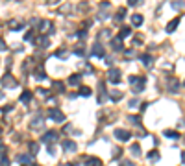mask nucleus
<instances>
[{
    "label": "nucleus",
    "instance_id": "23",
    "mask_svg": "<svg viewBox=\"0 0 185 166\" xmlns=\"http://www.w3.org/2000/svg\"><path fill=\"white\" fill-rule=\"evenodd\" d=\"M52 87L56 89V92H63V81H52Z\"/></svg>",
    "mask_w": 185,
    "mask_h": 166
},
{
    "label": "nucleus",
    "instance_id": "34",
    "mask_svg": "<svg viewBox=\"0 0 185 166\" xmlns=\"http://www.w3.org/2000/svg\"><path fill=\"white\" fill-rule=\"evenodd\" d=\"M170 6H172V7H174V9H182V7H183L185 4H183V2H172V4H170Z\"/></svg>",
    "mask_w": 185,
    "mask_h": 166
},
{
    "label": "nucleus",
    "instance_id": "38",
    "mask_svg": "<svg viewBox=\"0 0 185 166\" xmlns=\"http://www.w3.org/2000/svg\"><path fill=\"white\" fill-rule=\"evenodd\" d=\"M37 92H39V94H43V96H46V94H48V91H46V89H37Z\"/></svg>",
    "mask_w": 185,
    "mask_h": 166
},
{
    "label": "nucleus",
    "instance_id": "39",
    "mask_svg": "<svg viewBox=\"0 0 185 166\" xmlns=\"http://www.w3.org/2000/svg\"><path fill=\"white\" fill-rule=\"evenodd\" d=\"M120 166H133V163H132V161H122Z\"/></svg>",
    "mask_w": 185,
    "mask_h": 166
},
{
    "label": "nucleus",
    "instance_id": "20",
    "mask_svg": "<svg viewBox=\"0 0 185 166\" xmlns=\"http://www.w3.org/2000/svg\"><path fill=\"white\" fill-rule=\"evenodd\" d=\"M163 135H165L167 139H174V140H176V139H180V133H178V131H174V129H167Z\"/></svg>",
    "mask_w": 185,
    "mask_h": 166
},
{
    "label": "nucleus",
    "instance_id": "24",
    "mask_svg": "<svg viewBox=\"0 0 185 166\" xmlns=\"http://www.w3.org/2000/svg\"><path fill=\"white\" fill-rule=\"evenodd\" d=\"M78 94H80V96H91V89H89V87H80Z\"/></svg>",
    "mask_w": 185,
    "mask_h": 166
},
{
    "label": "nucleus",
    "instance_id": "36",
    "mask_svg": "<svg viewBox=\"0 0 185 166\" xmlns=\"http://www.w3.org/2000/svg\"><path fill=\"white\" fill-rule=\"evenodd\" d=\"M0 50L4 52V50H7V46H6V43H4V39H0Z\"/></svg>",
    "mask_w": 185,
    "mask_h": 166
},
{
    "label": "nucleus",
    "instance_id": "27",
    "mask_svg": "<svg viewBox=\"0 0 185 166\" xmlns=\"http://www.w3.org/2000/svg\"><path fill=\"white\" fill-rule=\"evenodd\" d=\"M124 15H126V7H119V11H117V20H122L124 18Z\"/></svg>",
    "mask_w": 185,
    "mask_h": 166
},
{
    "label": "nucleus",
    "instance_id": "5",
    "mask_svg": "<svg viewBox=\"0 0 185 166\" xmlns=\"http://www.w3.org/2000/svg\"><path fill=\"white\" fill-rule=\"evenodd\" d=\"M35 46H41V48H46L48 44H50V39H48V35H39L35 41Z\"/></svg>",
    "mask_w": 185,
    "mask_h": 166
},
{
    "label": "nucleus",
    "instance_id": "8",
    "mask_svg": "<svg viewBox=\"0 0 185 166\" xmlns=\"http://www.w3.org/2000/svg\"><path fill=\"white\" fill-rule=\"evenodd\" d=\"M7 28L13 30V31H19V30L24 28V22H22V20H9V22H7Z\"/></svg>",
    "mask_w": 185,
    "mask_h": 166
},
{
    "label": "nucleus",
    "instance_id": "11",
    "mask_svg": "<svg viewBox=\"0 0 185 166\" xmlns=\"http://www.w3.org/2000/svg\"><path fill=\"white\" fill-rule=\"evenodd\" d=\"M63 150H65V152H76L78 146H76L74 140H65V142H63Z\"/></svg>",
    "mask_w": 185,
    "mask_h": 166
},
{
    "label": "nucleus",
    "instance_id": "45",
    "mask_svg": "<svg viewBox=\"0 0 185 166\" xmlns=\"http://www.w3.org/2000/svg\"><path fill=\"white\" fill-rule=\"evenodd\" d=\"M33 166H37V164H33Z\"/></svg>",
    "mask_w": 185,
    "mask_h": 166
},
{
    "label": "nucleus",
    "instance_id": "44",
    "mask_svg": "<svg viewBox=\"0 0 185 166\" xmlns=\"http://www.w3.org/2000/svg\"><path fill=\"white\" fill-rule=\"evenodd\" d=\"M0 133H2V128H0Z\"/></svg>",
    "mask_w": 185,
    "mask_h": 166
},
{
    "label": "nucleus",
    "instance_id": "4",
    "mask_svg": "<svg viewBox=\"0 0 185 166\" xmlns=\"http://www.w3.org/2000/svg\"><path fill=\"white\" fill-rule=\"evenodd\" d=\"M115 137L119 139V140H122V142H126V140H130V137H132V133L130 131H126V129H115Z\"/></svg>",
    "mask_w": 185,
    "mask_h": 166
},
{
    "label": "nucleus",
    "instance_id": "35",
    "mask_svg": "<svg viewBox=\"0 0 185 166\" xmlns=\"http://www.w3.org/2000/svg\"><path fill=\"white\" fill-rule=\"evenodd\" d=\"M0 166H9V159H7V157H2V159H0Z\"/></svg>",
    "mask_w": 185,
    "mask_h": 166
},
{
    "label": "nucleus",
    "instance_id": "25",
    "mask_svg": "<svg viewBox=\"0 0 185 166\" xmlns=\"http://www.w3.org/2000/svg\"><path fill=\"white\" fill-rule=\"evenodd\" d=\"M109 98H111L113 102H119V100L122 98V92H117V91H111V94H109Z\"/></svg>",
    "mask_w": 185,
    "mask_h": 166
},
{
    "label": "nucleus",
    "instance_id": "43",
    "mask_svg": "<svg viewBox=\"0 0 185 166\" xmlns=\"http://www.w3.org/2000/svg\"><path fill=\"white\" fill-rule=\"evenodd\" d=\"M182 161H183V163H185V152H183V153H182Z\"/></svg>",
    "mask_w": 185,
    "mask_h": 166
},
{
    "label": "nucleus",
    "instance_id": "15",
    "mask_svg": "<svg viewBox=\"0 0 185 166\" xmlns=\"http://www.w3.org/2000/svg\"><path fill=\"white\" fill-rule=\"evenodd\" d=\"M35 79H46V72H44V68H43V65H39V68H35Z\"/></svg>",
    "mask_w": 185,
    "mask_h": 166
},
{
    "label": "nucleus",
    "instance_id": "19",
    "mask_svg": "<svg viewBox=\"0 0 185 166\" xmlns=\"http://www.w3.org/2000/svg\"><path fill=\"white\" fill-rule=\"evenodd\" d=\"M93 55L104 57V48H102V44H95V46H93Z\"/></svg>",
    "mask_w": 185,
    "mask_h": 166
},
{
    "label": "nucleus",
    "instance_id": "26",
    "mask_svg": "<svg viewBox=\"0 0 185 166\" xmlns=\"http://www.w3.org/2000/svg\"><path fill=\"white\" fill-rule=\"evenodd\" d=\"M37 152H39V144H37V142H32V144H30V155L33 157Z\"/></svg>",
    "mask_w": 185,
    "mask_h": 166
},
{
    "label": "nucleus",
    "instance_id": "17",
    "mask_svg": "<svg viewBox=\"0 0 185 166\" xmlns=\"http://www.w3.org/2000/svg\"><path fill=\"white\" fill-rule=\"evenodd\" d=\"M132 35V28L130 26H124L122 30H120V33H119V39L122 41V39H126V37H130Z\"/></svg>",
    "mask_w": 185,
    "mask_h": 166
},
{
    "label": "nucleus",
    "instance_id": "2",
    "mask_svg": "<svg viewBox=\"0 0 185 166\" xmlns=\"http://www.w3.org/2000/svg\"><path fill=\"white\" fill-rule=\"evenodd\" d=\"M48 116H50L54 122H59V124H61V122H65V115H63L59 109H56V107L48 111Z\"/></svg>",
    "mask_w": 185,
    "mask_h": 166
},
{
    "label": "nucleus",
    "instance_id": "42",
    "mask_svg": "<svg viewBox=\"0 0 185 166\" xmlns=\"http://www.w3.org/2000/svg\"><path fill=\"white\" fill-rule=\"evenodd\" d=\"M61 166H74L72 163H65V164H61Z\"/></svg>",
    "mask_w": 185,
    "mask_h": 166
},
{
    "label": "nucleus",
    "instance_id": "1",
    "mask_svg": "<svg viewBox=\"0 0 185 166\" xmlns=\"http://www.w3.org/2000/svg\"><path fill=\"white\" fill-rule=\"evenodd\" d=\"M128 79H130V83L133 85V87H132V91H133L135 94H137V92H141V91L145 89V83H146V78H137V76H130Z\"/></svg>",
    "mask_w": 185,
    "mask_h": 166
},
{
    "label": "nucleus",
    "instance_id": "3",
    "mask_svg": "<svg viewBox=\"0 0 185 166\" xmlns=\"http://www.w3.org/2000/svg\"><path fill=\"white\" fill-rule=\"evenodd\" d=\"M39 31H43V33H52L54 31V24L50 22V20H39Z\"/></svg>",
    "mask_w": 185,
    "mask_h": 166
},
{
    "label": "nucleus",
    "instance_id": "14",
    "mask_svg": "<svg viewBox=\"0 0 185 166\" xmlns=\"http://www.w3.org/2000/svg\"><path fill=\"white\" fill-rule=\"evenodd\" d=\"M32 98H33V94H32L30 91H22V94H20V98H19V100H20L22 103H30V102H32Z\"/></svg>",
    "mask_w": 185,
    "mask_h": 166
},
{
    "label": "nucleus",
    "instance_id": "31",
    "mask_svg": "<svg viewBox=\"0 0 185 166\" xmlns=\"http://www.w3.org/2000/svg\"><path fill=\"white\" fill-rule=\"evenodd\" d=\"M74 54H76V55H85V48H83V46H82V48L78 46V48L74 50Z\"/></svg>",
    "mask_w": 185,
    "mask_h": 166
},
{
    "label": "nucleus",
    "instance_id": "29",
    "mask_svg": "<svg viewBox=\"0 0 185 166\" xmlns=\"http://www.w3.org/2000/svg\"><path fill=\"white\" fill-rule=\"evenodd\" d=\"M130 150H132V153H133L135 157H139V155H141V148H139V144H133Z\"/></svg>",
    "mask_w": 185,
    "mask_h": 166
},
{
    "label": "nucleus",
    "instance_id": "28",
    "mask_svg": "<svg viewBox=\"0 0 185 166\" xmlns=\"http://www.w3.org/2000/svg\"><path fill=\"white\" fill-rule=\"evenodd\" d=\"M148 159H150L152 163H158V161H159V152H150Z\"/></svg>",
    "mask_w": 185,
    "mask_h": 166
},
{
    "label": "nucleus",
    "instance_id": "16",
    "mask_svg": "<svg viewBox=\"0 0 185 166\" xmlns=\"http://www.w3.org/2000/svg\"><path fill=\"white\" fill-rule=\"evenodd\" d=\"M143 20H145L143 15H139V13H133V15H132V24H133V26H141Z\"/></svg>",
    "mask_w": 185,
    "mask_h": 166
},
{
    "label": "nucleus",
    "instance_id": "12",
    "mask_svg": "<svg viewBox=\"0 0 185 166\" xmlns=\"http://www.w3.org/2000/svg\"><path fill=\"white\" fill-rule=\"evenodd\" d=\"M85 166H102V161L98 157H85Z\"/></svg>",
    "mask_w": 185,
    "mask_h": 166
},
{
    "label": "nucleus",
    "instance_id": "21",
    "mask_svg": "<svg viewBox=\"0 0 185 166\" xmlns=\"http://www.w3.org/2000/svg\"><path fill=\"white\" fill-rule=\"evenodd\" d=\"M111 44H113V50H117V52H120V50H122V41H120L119 37H115V39L111 41Z\"/></svg>",
    "mask_w": 185,
    "mask_h": 166
},
{
    "label": "nucleus",
    "instance_id": "6",
    "mask_svg": "<svg viewBox=\"0 0 185 166\" xmlns=\"http://www.w3.org/2000/svg\"><path fill=\"white\" fill-rule=\"evenodd\" d=\"M120 76H122V72H120L119 68H111V70H109V81H111V83H119V81H120Z\"/></svg>",
    "mask_w": 185,
    "mask_h": 166
},
{
    "label": "nucleus",
    "instance_id": "13",
    "mask_svg": "<svg viewBox=\"0 0 185 166\" xmlns=\"http://www.w3.org/2000/svg\"><path fill=\"white\" fill-rule=\"evenodd\" d=\"M82 76H83V74H72V76L67 79V83H69V85H80V81H82Z\"/></svg>",
    "mask_w": 185,
    "mask_h": 166
},
{
    "label": "nucleus",
    "instance_id": "9",
    "mask_svg": "<svg viewBox=\"0 0 185 166\" xmlns=\"http://www.w3.org/2000/svg\"><path fill=\"white\" fill-rule=\"evenodd\" d=\"M59 139V133L57 131H48L44 137H43V142H56Z\"/></svg>",
    "mask_w": 185,
    "mask_h": 166
},
{
    "label": "nucleus",
    "instance_id": "10",
    "mask_svg": "<svg viewBox=\"0 0 185 166\" xmlns=\"http://www.w3.org/2000/svg\"><path fill=\"white\" fill-rule=\"evenodd\" d=\"M180 20H182L180 17H176V18H172V20H170V22L167 24V31H169V33H172V31H176V28H178V24H180Z\"/></svg>",
    "mask_w": 185,
    "mask_h": 166
},
{
    "label": "nucleus",
    "instance_id": "40",
    "mask_svg": "<svg viewBox=\"0 0 185 166\" xmlns=\"http://www.w3.org/2000/svg\"><path fill=\"white\" fill-rule=\"evenodd\" d=\"M139 4V0H128V6H137Z\"/></svg>",
    "mask_w": 185,
    "mask_h": 166
},
{
    "label": "nucleus",
    "instance_id": "18",
    "mask_svg": "<svg viewBox=\"0 0 185 166\" xmlns=\"http://www.w3.org/2000/svg\"><path fill=\"white\" fill-rule=\"evenodd\" d=\"M32 161H33V157H32L30 153H24V155L20 153V155H19V163H20V164H22V163H24V164H30Z\"/></svg>",
    "mask_w": 185,
    "mask_h": 166
},
{
    "label": "nucleus",
    "instance_id": "32",
    "mask_svg": "<svg viewBox=\"0 0 185 166\" xmlns=\"http://www.w3.org/2000/svg\"><path fill=\"white\" fill-rule=\"evenodd\" d=\"M128 120H130L132 124H135V126H137V124L141 122V118H139V116H128Z\"/></svg>",
    "mask_w": 185,
    "mask_h": 166
},
{
    "label": "nucleus",
    "instance_id": "33",
    "mask_svg": "<svg viewBox=\"0 0 185 166\" xmlns=\"http://www.w3.org/2000/svg\"><path fill=\"white\" fill-rule=\"evenodd\" d=\"M120 153H122V150H120V148H115V152L111 153V159H117V157H119Z\"/></svg>",
    "mask_w": 185,
    "mask_h": 166
},
{
    "label": "nucleus",
    "instance_id": "30",
    "mask_svg": "<svg viewBox=\"0 0 185 166\" xmlns=\"http://www.w3.org/2000/svg\"><path fill=\"white\" fill-rule=\"evenodd\" d=\"M54 55H56V57H67V55H69V52H67V50L63 48V50H57V52H56Z\"/></svg>",
    "mask_w": 185,
    "mask_h": 166
},
{
    "label": "nucleus",
    "instance_id": "22",
    "mask_svg": "<svg viewBox=\"0 0 185 166\" xmlns=\"http://www.w3.org/2000/svg\"><path fill=\"white\" fill-rule=\"evenodd\" d=\"M141 61H143V65L150 67V65H152V55H150V54H143V55H141Z\"/></svg>",
    "mask_w": 185,
    "mask_h": 166
},
{
    "label": "nucleus",
    "instance_id": "37",
    "mask_svg": "<svg viewBox=\"0 0 185 166\" xmlns=\"http://www.w3.org/2000/svg\"><path fill=\"white\" fill-rule=\"evenodd\" d=\"M76 35H78V37H82V39H83V37H85V35H87V31H85V30H82V31H78V33H76Z\"/></svg>",
    "mask_w": 185,
    "mask_h": 166
},
{
    "label": "nucleus",
    "instance_id": "41",
    "mask_svg": "<svg viewBox=\"0 0 185 166\" xmlns=\"http://www.w3.org/2000/svg\"><path fill=\"white\" fill-rule=\"evenodd\" d=\"M137 105H139V102H137V100H132V102H130V107H137Z\"/></svg>",
    "mask_w": 185,
    "mask_h": 166
},
{
    "label": "nucleus",
    "instance_id": "7",
    "mask_svg": "<svg viewBox=\"0 0 185 166\" xmlns=\"http://www.w3.org/2000/svg\"><path fill=\"white\" fill-rule=\"evenodd\" d=\"M2 85H4V87H9V89H13V87H17V81L11 78V74H6V76L2 78Z\"/></svg>",
    "mask_w": 185,
    "mask_h": 166
}]
</instances>
